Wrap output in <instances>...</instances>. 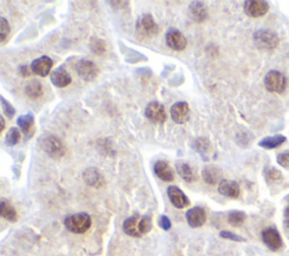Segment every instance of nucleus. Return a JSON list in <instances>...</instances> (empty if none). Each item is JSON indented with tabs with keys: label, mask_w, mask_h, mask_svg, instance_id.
Returning <instances> with one entry per match:
<instances>
[{
	"label": "nucleus",
	"mask_w": 289,
	"mask_h": 256,
	"mask_svg": "<svg viewBox=\"0 0 289 256\" xmlns=\"http://www.w3.org/2000/svg\"><path fill=\"white\" fill-rule=\"evenodd\" d=\"M76 71L83 80H85V82H93V80L97 78L98 73H100V69H98V67L93 61L83 59V60H79L77 62Z\"/></svg>",
	"instance_id": "7"
},
{
	"label": "nucleus",
	"mask_w": 289,
	"mask_h": 256,
	"mask_svg": "<svg viewBox=\"0 0 289 256\" xmlns=\"http://www.w3.org/2000/svg\"><path fill=\"white\" fill-rule=\"evenodd\" d=\"M137 34L142 40H148L158 33V25L150 14H144L138 19L136 25Z\"/></svg>",
	"instance_id": "4"
},
{
	"label": "nucleus",
	"mask_w": 289,
	"mask_h": 256,
	"mask_svg": "<svg viewBox=\"0 0 289 256\" xmlns=\"http://www.w3.org/2000/svg\"><path fill=\"white\" fill-rule=\"evenodd\" d=\"M151 228H153V220H151L150 216H144L139 222V231L142 236L149 233Z\"/></svg>",
	"instance_id": "33"
},
{
	"label": "nucleus",
	"mask_w": 289,
	"mask_h": 256,
	"mask_svg": "<svg viewBox=\"0 0 289 256\" xmlns=\"http://www.w3.org/2000/svg\"><path fill=\"white\" fill-rule=\"evenodd\" d=\"M83 178L84 182H85L88 187H91L94 188H101L105 185V178L103 176V174L95 167L87 168V170L84 171Z\"/></svg>",
	"instance_id": "14"
},
{
	"label": "nucleus",
	"mask_w": 289,
	"mask_h": 256,
	"mask_svg": "<svg viewBox=\"0 0 289 256\" xmlns=\"http://www.w3.org/2000/svg\"><path fill=\"white\" fill-rule=\"evenodd\" d=\"M192 18L198 23H202L208 18V12L202 1H192L189 7Z\"/></svg>",
	"instance_id": "22"
},
{
	"label": "nucleus",
	"mask_w": 289,
	"mask_h": 256,
	"mask_svg": "<svg viewBox=\"0 0 289 256\" xmlns=\"http://www.w3.org/2000/svg\"><path fill=\"white\" fill-rule=\"evenodd\" d=\"M269 12V3L264 0H248L244 2V13L249 17L258 18Z\"/></svg>",
	"instance_id": "9"
},
{
	"label": "nucleus",
	"mask_w": 289,
	"mask_h": 256,
	"mask_svg": "<svg viewBox=\"0 0 289 256\" xmlns=\"http://www.w3.org/2000/svg\"><path fill=\"white\" fill-rule=\"evenodd\" d=\"M19 73L23 77H25V78H27V77H31V75H32V73H33V71H32L31 66L24 65V66H20L19 67Z\"/></svg>",
	"instance_id": "38"
},
{
	"label": "nucleus",
	"mask_w": 289,
	"mask_h": 256,
	"mask_svg": "<svg viewBox=\"0 0 289 256\" xmlns=\"http://www.w3.org/2000/svg\"><path fill=\"white\" fill-rule=\"evenodd\" d=\"M171 117L175 123L184 124L190 119V107L186 102H176L171 107Z\"/></svg>",
	"instance_id": "11"
},
{
	"label": "nucleus",
	"mask_w": 289,
	"mask_h": 256,
	"mask_svg": "<svg viewBox=\"0 0 289 256\" xmlns=\"http://www.w3.org/2000/svg\"><path fill=\"white\" fill-rule=\"evenodd\" d=\"M219 194L226 196L228 199H237L241 195V188L237 182L231 180H223L218 184Z\"/></svg>",
	"instance_id": "16"
},
{
	"label": "nucleus",
	"mask_w": 289,
	"mask_h": 256,
	"mask_svg": "<svg viewBox=\"0 0 289 256\" xmlns=\"http://www.w3.org/2000/svg\"><path fill=\"white\" fill-rule=\"evenodd\" d=\"M219 236L221 238H224V239H228V240H233V241H245V238L238 236V235H236V234L232 233V231H228V230H221Z\"/></svg>",
	"instance_id": "35"
},
{
	"label": "nucleus",
	"mask_w": 289,
	"mask_h": 256,
	"mask_svg": "<svg viewBox=\"0 0 289 256\" xmlns=\"http://www.w3.org/2000/svg\"><path fill=\"white\" fill-rule=\"evenodd\" d=\"M262 240L266 246L272 252H278L284 246L283 238L276 227H268L261 234Z\"/></svg>",
	"instance_id": "6"
},
{
	"label": "nucleus",
	"mask_w": 289,
	"mask_h": 256,
	"mask_svg": "<svg viewBox=\"0 0 289 256\" xmlns=\"http://www.w3.org/2000/svg\"><path fill=\"white\" fill-rule=\"evenodd\" d=\"M223 177V173L218 167L215 166H207L202 170V178L207 184L216 185L219 184Z\"/></svg>",
	"instance_id": "19"
},
{
	"label": "nucleus",
	"mask_w": 289,
	"mask_h": 256,
	"mask_svg": "<svg viewBox=\"0 0 289 256\" xmlns=\"http://www.w3.org/2000/svg\"><path fill=\"white\" fill-rule=\"evenodd\" d=\"M154 171L160 180L164 182L174 181V171L166 161L158 160L154 165Z\"/></svg>",
	"instance_id": "17"
},
{
	"label": "nucleus",
	"mask_w": 289,
	"mask_h": 256,
	"mask_svg": "<svg viewBox=\"0 0 289 256\" xmlns=\"http://www.w3.org/2000/svg\"><path fill=\"white\" fill-rule=\"evenodd\" d=\"M10 31L12 30H10V26L8 22H7V19L1 17L0 18V41H1V43H5L7 38L9 37Z\"/></svg>",
	"instance_id": "32"
},
{
	"label": "nucleus",
	"mask_w": 289,
	"mask_h": 256,
	"mask_svg": "<svg viewBox=\"0 0 289 256\" xmlns=\"http://www.w3.org/2000/svg\"><path fill=\"white\" fill-rule=\"evenodd\" d=\"M284 217H285V222H284V227L286 229L287 234L289 235V205L285 208L284 211Z\"/></svg>",
	"instance_id": "39"
},
{
	"label": "nucleus",
	"mask_w": 289,
	"mask_h": 256,
	"mask_svg": "<svg viewBox=\"0 0 289 256\" xmlns=\"http://www.w3.org/2000/svg\"><path fill=\"white\" fill-rule=\"evenodd\" d=\"M253 41L260 50L271 51L279 45L280 38L270 30H259L253 34Z\"/></svg>",
	"instance_id": "2"
},
{
	"label": "nucleus",
	"mask_w": 289,
	"mask_h": 256,
	"mask_svg": "<svg viewBox=\"0 0 289 256\" xmlns=\"http://www.w3.org/2000/svg\"><path fill=\"white\" fill-rule=\"evenodd\" d=\"M17 123H18V127L22 130L23 133H25V135H30L32 132V130H33L34 127V117L32 113H27V114H24V115H20L18 118V120H17Z\"/></svg>",
	"instance_id": "27"
},
{
	"label": "nucleus",
	"mask_w": 289,
	"mask_h": 256,
	"mask_svg": "<svg viewBox=\"0 0 289 256\" xmlns=\"http://www.w3.org/2000/svg\"><path fill=\"white\" fill-rule=\"evenodd\" d=\"M25 93L31 100H37L43 94V87L38 80H31L25 87Z\"/></svg>",
	"instance_id": "26"
},
{
	"label": "nucleus",
	"mask_w": 289,
	"mask_h": 256,
	"mask_svg": "<svg viewBox=\"0 0 289 256\" xmlns=\"http://www.w3.org/2000/svg\"><path fill=\"white\" fill-rule=\"evenodd\" d=\"M277 163L280 165L281 167H284L285 170L289 171V152L280 153L277 156Z\"/></svg>",
	"instance_id": "36"
},
{
	"label": "nucleus",
	"mask_w": 289,
	"mask_h": 256,
	"mask_svg": "<svg viewBox=\"0 0 289 256\" xmlns=\"http://www.w3.org/2000/svg\"><path fill=\"white\" fill-rule=\"evenodd\" d=\"M43 150L52 158H61L66 154V146L55 136H47L42 141Z\"/></svg>",
	"instance_id": "5"
},
{
	"label": "nucleus",
	"mask_w": 289,
	"mask_h": 256,
	"mask_svg": "<svg viewBox=\"0 0 289 256\" xmlns=\"http://www.w3.org/2000/svg\"><path fill=\"white\" fill-rule=\"evenodd\" d=\"M65 227L73 234H85L91 226V218L85 212L75 213L66 217Z\"/></svg>",
	"instance_id": "1"
},
{
	"label": "nucleus",
	"mask_w": 289,
	"mask_h": 256,
	"mask_svg": "<svg viewBox=\"0 0 289 256\" xmlns=\"http://www.w3.org/2000/svg\"><path fill=\"white\" fill-rule=\"evenodd\" d=\"M139 215H135L132 217H129L128 219L125 220L123 222V231L131 237H142V234L139 231Z\"/></svg>",
	"instance_id": "21"
},
{
	"label": "nucleus",
	"mask_w": 289,
	"mask_h": 256,
	"mask_svg": "<svg viewBox=\"0 0 289 256\" xmlns=\"http://www.w3.org/2000/svg\"><path fill=\"white\" fill-rule=\"evenodd\" d=\"M144 115L146 118L153 123H164L166 121V111L165 107L162 105L160 102H150L147 105L146 110H144Z\"/></svg>",
	"instance_id": "8"
},
{
	"label": "nucleus",
	"mask_w": 289,
	"mask_h": 256,
	"mask_svg": "<svg viewBox=\"0 0 289 256\" xmlns=\"http://www.w3.org/2000/svg\"><path fill=\"white\" fill-rule=\"evenodd\" d=\"M227 220H228V223H230L231 226L238 228V227L243 226V223L245 222L246 213L243 211H238V210H233V211L228 213Z\"/></svg>",
	"instance_id": "28"
},
{
	"label": "nucleus",
	"mask_w": 289,
	"mask_h": 256,
	"mask_svg": "<svg viewBox=\"0 0 289 256\" xmlns=\"http://www.w3.org/2000/svg\"><path fill=\"white\" fill-rule=\"evenodd\" d=\"M158 223H160V227L162 228V229L166 230V231L170 230L172 227V222L167 216H161L160 220H158Z\"/></svg>",
	"instance_id": "37"
},
{
	"label": "nucleus",
	"mask_w": 289,
	"mask_h": 256,
	"mask_svg": "<svg viewBox=\"0 0 289 256\" xmlns=\"http://www.w3.org/2000/svg\"><path fill=\"white\" fill-rule=\"evenodd\" d=\"M165 38H166V44L168 45V48L174 51H183L188 44L183 33L178 29H174V27L168 29Z\"/></svg>",
	"instance_id": "10"
},
{
	"label": "nucleus",
	"mask_w": 289,
	"mask_h": 256,
	"mask_svg": "<svg viewBox=\"0 0 289 256\" xmlns=\"http://www.w3.org/2000/svg\"><path fill=\"white\" fill-rule=\"evenodd\" d=\"M52 67H54V60L47 55L35 59L31 65L33 73L40 77H47L50 73Z\"/></svg>",
	"instance_id": "15"
},
{
	"label": "nucleus",
	"mask_w": 289,
	"mask_h": 256,
	"mask_svg": "<svg viewBox=\"0 0 289 256\" xmlns=\"http://www.w3.org/2000/svg\"><path fill=\"white\" fill-rule=\"evenodd\" d=\"M72 82V76L69 75V72L63 68V67H59L58 69H55L54 72L51 73V83L54 84L55 87L59 88H63L70 85Z\"/></svg>",
	"instance_id": "18"
},
{
	"label": "nucleus",
	"mask_w": 289,
	"mask_h": 256,
	"mask_svg": "<svg viewBox=\"0 0 289 256\" xmlns=\"http://www.w3.org/2000/svg\"><path fill=\"white\" fill-rule=\"evenodd\" d=\"M0 101H1V107H2L3 114H5L8 119H12L16 113L15 108H14L13 105L10 104L8 101L5 100V97L3 96H0Z\"/></svg>",
	"instance_id": "34"
},
{
	"label": "nucleus",
	"mask_w": 289,
	"mask_h": 256,
	"mask_svg": "<svg viewBox=\"0 0 289 256\" xmlns=\"http://www.w3.org/2000/svg\"><path fill=\"white\" fill-rule=\"evenodd\" d=\"M195 149L202 157L203 160H209L210 154L213 153V147H211L209 139L203 138V137L197 139L195 142Z\"/></svg>",
	"instance_id": "25"
},
{
	"label": "nucleus",
	"mask_w": 289,
	"mask_h": 256,
	"mask_svg": "<svg viewBox=\"0 0 289 256\" xmlns=\"http://www.w3.org/2000/svg\"><path fill=\"white\" fill-rule=\"evenodd\" d=\"M20 140V131L17 128H10L6 135V145L13 147Z\"/></svg>",
	"instance_id": "31"
},
{
	"label": "nucleus",
	"mask_w": 289,
	"mask_h": 256,
	"mask_svg": "<svg viewBox=\"0 0 289 256\" xmlns=\"http://www.w3.org/2000/svg\"><path fill=\"white\" fill-rule=\"evenodd\" d=\"M90 49L93 50L95 54H103L107 51V43L104 40L98 37H91L90 38Z\"/></svg>",
	"instance_id": "30"
},
{
	"label": "nucleus",
	"mask_w": 289,
	"mask_h": 256,
	"mask_svg": "<svg viewBox=\"0 0 289 256\" xmlns=\"http://www.w3.org/2000/svg\"><path fill=\"white\" fill-rule=\"evenodd\" d=\"M167 195L170 198V201L172 202L175 208L178 209H184L190 205V200L188 196L185 195V193L183 192L181 188L175 187V185H171L167 188Z\"/></svg>",
	"instance_id": "13"
},
{
	"label": "nucleus",
	"mask_w": 289,
	"mask_h": 256,
	"mask_svg": "<svg viewBox=\"0 0 289 256\" xmlns=\"http://www.w3.org/2000/svg\"><path fill=\"white\" fill-rule=\"evenodd\" d=\"M264 86L268 92L283 94L287 88V78L278 70H270L264 77Z\"/></svg>",
	"instance_id": "3"
},
{
	"label": "nucleus",
	"mask_w": 289,
	"mask_h": 256,
	"mask_svg": "<svg viewBox=\"0 0 289 256\" xmlns=\"http://www.w3.org/2000/svg\"><path fill=\"white\" fill-rule=\"evenodd\" d=\"M287 141V138L283 135H276V136H271V137H266L263 138L261 141H259V146L261 148L271 150V149H276L278 147L283 146L285 142Z\"/></svg>",
	"instance_id": "23"
},
{
	"label": "nucleus",
	"mask_w": 289,
	"mask_h": 256,
	"mask_svg": "<svg viewBox=\"0 0 289 256\" xmlns=\"http://www.w3.org/2000/svg\"><path fill=\"white\" fill-rule=\"evenodd\" d=\"M175 168L180 176L185 182H188V183H193V182H196L197 178H198L197 177L195 170H193L188 163H185V161H178V163L175 164Z\"/></svg>",
	"instance_id": "20"
},
{
	"label": "nucleus",
	"mask_w": 289,
	"mask_h": 256,
	"mask_svg": "<svg viewBox=\"0 0 289 256\" xmlns=\"http://www.w3.org/2000/svg\"><path fill=\"white\" fill-rule=\"evenodd\" d=\"M185 218L188 224L191 228L202 227L207 220L206 210L201 208V206H195V208H191L186 211Z\"/></svg>",
	"instance_id": "12"
},
{
	"label": "nucleus",
	"mask_w": 289,
	"mask_h": 256,
	"mask_svg": "<svg viewBox=\"0 0 289 256\" xmlns=\"http://www.w3.org/2000/svg\"><path fill=\"white\" fill-rule=\"evenodd\" d=\"M0 123H1V128H0V131H3L5 130V125H6V122H5V119H3V117L0 118Z\"/></svg>",
	"instance_id": "40"
},
{
	"label": "nucleus",
	"mask_w": 289,
	"mask_h": 256,
	"mask_svg": "<svg viewBox=\"0 0 289 256\" xmlns=\"http://www.w3.org/2000/svg\"><path fill=\"white\" fill-rule=\"evenodd\" d=\"M264 178H266L267 183H276V182L283 180V174H281L280 171L276 170V168L270 167L264 171Z\"/></svg>",
	"instance_id": "29"
},
{
	"label": "nucleus",
	"mask_w": 289,
	"mask_h": 256,
	"mask_svg": "<svg viewBox=\"0 0 289 256\" xmlns=\"http://www.w3.org/2000/svg\"><path fill=\"white\" fill-rule=\"evenodd\" d=\"M0 216L10 222H16L18 220V213L16 209L6 200L0 201Z\"/></svg>",
	"instance_id": "24"
}]
</instances>
